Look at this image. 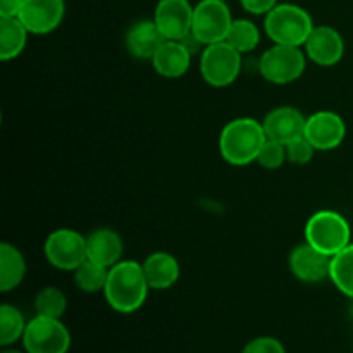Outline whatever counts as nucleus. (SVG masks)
<instances>
[{"mask_svg": "<svg viewBox=\"0 0 353 353\" xmlns=\"http://www.w3.org/2000/svg\"><path fill=\"white\" fill-rule=\"evenodd\" d=\"M148 290L143 265L134 261H121L109 269L103 295L116 312L131 314L143 305Z\"/></svg>", "mask_w": 353, "mask_h": 353, "instance_id": "nucleus-1", "label": "nucleus"}, {"mask_svg": "<svg viewBox=\"0 0 353 353\" xmlns=\"http://www.w3.org/2000/svg\"><path fill=\"white\" fill-rule=\"evenodd\" d=\"M268 141L264 126L250 117H240L224 126L219 138V150L231 165H247L257 161Z\"/></svg>", "mask_w": 353, "mask_h": 353, "instance_id": "nucleus-2", "label": "nucleus"}, {"mask_svg": "<svg viewBox=\"0 0 353 353\" xmlns=\"http://www.w3.org/2000/svg\"><path fill=\"white\" fill-rule=\"evenodd\" d=\"M265 33L274 43L300 47L305 45L307 38L314 30L312 17L305 9L293 3L276 6L269 14H265Z\"/></svg>", "mask_w": 353, "mask_h": 353, "instance_id": "nucleus-3", "label": "nucleus"}, {"mask_svg": "<svg viewBox=\"0 0 353 353\" xmlns=\"http://www.w3.org/2000/svg\"><path fill=\"white\" fill-rule=\"evenodd\" d=\"M305 240L323 254L334 257L350 245V224L341 214L321 210L307 221Z\"/></svg>", "mask_w": 353, "mask_h": 353, "instance_id": "nucleus-4", "label": "nucleus"}, {"mask_svg": "<svg viewBox=\"0 0 353 353\" xmlns=\"http://www.w3.org/2000/svg\"><path fill=\"white\" fill-rule=\"evenodd\" d=\"M21 341L26 353H68L71 333L61 319L37 316L28 323Z\"/></svg>", "mask_w": 353, "mask_h": 353, "instance_id": "nucleus-5", "label": "nucleus"}, {"mask_svg": "<svg viewBox=\"0 0 353 353\" xmlns=\"http://www.w3.org/2000/svg\"><path fill=\"white\" fill-rule=\"evenodd\" d=\"M241 69V52L224 41L207 45L200 59V72L209 85L216 88L231 85Z\"/></svg>", "mask_w": 353, "mask_h": 353, "instance_id": "nucleus-6", "label": "nucleus"}, {"mask_svg": "<svg viewBox=\"0 0 353 353\" xmlns=\"http://www.w3.org/2000/svg\"><path fill=\"white\" fill-rule=\"evenodd\" d=\"M231 24L233 17L223 0H202L193 10L192 34L207 47L226 40Z\"/></svg>", "mask_w": 353, "mask_h": 353, "instance_id": "nucleus-7", "label": "nucleus"}, {"mask_svg": "<svg viewBox=\"0 0 353 353\" xmlns=\"http://www.w3.org/2000/svg\"><path fill=\"white\" fill-rule=\"evenodd\" d=\"M259 71L269 83L288 85L299 79L305 71V55L300 47L276 43L274 47L264 52Z\"/></svg>", "mask_w": 353, "mask_h": 353, "instance_id": "nucleus-8", "label": "nucleus"}, {"mask_svg": "<svg viewBox=\"0 0 353 353\" xmlns=\"http://www.w3.org/2000/svg\"><path fill=\"white\" fill-rule=\"evenodd\" d=\"M45 255L54 268L76 271L88 259L86 238L74 230H57L45 241Z\"/></svg>", "mask_w": 353, "mask_h": 353, "instance_id": "nucleus-9", "label": "nucleus"}, {"mask_svg": "<svg viewBox=\"0 0 353 353\" xmlns=\"http://www.w3.org/2000/svg\"><path fill=\"white\" fill-rule=\"evenodd\" d=\"M193 10L188 0H161L155 7L154 21L165 40L183 41L192 34Z\"/></svg>", "mask_w": 353, "mask_h": 353, "instance_id": "nucleus-10", "label": "nucleus"}, {"mask_svg": "<svg viewBox=\"0 0 353 353\" xmlns=\"http://www.w3.org/2000/svg\"><path fill=\"white\" fill-rule=\"evenodd\" d=\"M345 134H347V126L338 114L321 110L307 117L303 137L314 145L316 150H333L341 145Z\"/></svg>", "mask_w": 353, "mask_h": 353, "instance_id": "nucleus-11", "label": "nucleus"}, {"mask_svg": "<svg viewBox=\"0 0 353 353\" xmlns=\"http://www.w3.org/2000/svg\"><path fill=\"white\" fill-rule=\"evenodd\" d=\"M17 17L30 33H50L64 17V0H24Z\"/></svg>", "mask_w": 353, "mask_h": 353, "instance_id": "nucleus-12", "label": "nucleus"}, {"mask_svg": "<svg viewBox=\"0 0 353 353\" xmlns=\"http://www.w3.org/2000/svg\"><path fill=\"white\" fill-rule=\"evenodd\" d=\"M331 259L333 257L323 254L305 241L303 245L293 248L290 254V268L300 281L321 283L323 279L330 278Z\"/></svg>", "mask_w": 353, "mask_h": 353, "instance_id": "nucleus-13", "label": "nucleus"}, {"mask_svg": "<svg viewBox=\"0 0 353 353\" xmlns=\"http://www.w3.org/2000/svg\"><path fill=\"white\" fill-rule=\"evenodd\" d=\"M307 117L295 107H278L271 110L262 121L265 134L269 140L279 141L283 145H288L290 141L303 137L305 133Z\"/></svg>", "mask_w": 353, "mask_h": 353, "instance_id": "nucleus-14", "label": "nucleus"}, {"mask_svg": "<svg viewBox=\"0 0 353 353\" xmlns=\"http://www.w3.org/2000/svg\"><path fill=\"white\" fill-rule=\"evenodd\" d=\"M305 52L316 64L330 68L338 64L345 54L341 34L331 26H314L305 41Z\"/></svg>", "mask_w": 353, "mask_h": 353, "instance_id": "nucleus-15", "label": "nucleus"}, {"mask_svg": "<svg viewBox=\"0 0 353 353\" xmlns=\"http://www.w3.org/2000/svg\"><path fill=\"white\" fill-rule=\"evenodd\" d=\"M152 64L164 78H181L192 64V50L185 41L165 40L152 57Z\"/></svg>", "mask_w": 353, "mask_h": 353, "instance_id": "nucleus-16", "label": "nucleus"}, {"mask_svg": "<svg viewBox=\"0 0 353 353\" xmlns=\"http://www.w3.org/2000/svg\"><path fill=\"white\" fill-rule=\"evenodd\" d=\"M164 41L165 37L154 19L138 21L126 33L128 50L137 59H152Z\"/></svg>", "mask_w": 353, "mask_h": 353, "instance_id": "nucleus-17", "label": "nucleus"}, {"mask_svg": "<svg viewBox=\"0 0 353 353\" xmlns=\"http://www.w3.org/2000/svg\"><path fill=\"white\" fill-rule=\"evenodd\" d=\"M123 240L119 234L112 230H97L86 238V255L90 261L103 265V268H112L123 257Z\"/></svg>", "mask_w": 353, "mask_h": 353, "instance_id": "nucleus-18", "label": "nucleus"}, {"mask_svg": "<svg viewBox=\"0 0 353 353\" xmlns=\"http://www.w3.org/2000/svg\"><path fill=\"white\" fill-rule=\"evenodd\" d=\"M143 272L152 290H168L179 279V264L171 254L157 252L143 262Z\"/></svg>", "mask_w": 353, "mask_h": 353, "instance_id": "nucleus-19", "label": "nucleus"}, {"mask_svg": "<svg viewBox=\"0 0 353 353\" xmlns=\"http://www.w3.org/2000/svg\"><path fill=\"white\" fill-rule=\"evenodd\" d=\"M26 274V261L14 245H0V292L17 288Z\"/></svg>", "mask_w": 353, "mask_h": 353, "instance_id": "nucleus-20", "label": "nucleus"}, {"mask_svg": "<svg viewBox=\"0 0 353 353\" xmlns=\"http://www.w3.org/2000/svg\"><path fill=\"white\" fill-rule=\"evenodd\" d=\"M28 33L19 17H0V59H16L26 47Z\"/></svg>", "mask_w": 353, "mask_h": 353, "instance_id": "nucleus-21", "label": "nucleus"}, {"mask_svg": "<svg viewBox=\"0 0 353 353\" xmlns=\"http://www.w3.org/2000/svg\"><path fill=\"white\" fill-rule=\"evenodd\" d=\"M330 278L343 295L353 300V243L331 259Z\"/></svg>", "mask_w": 353, "mask_h": 353, "instance_id": "nucleus-22", "label": "nucleus"}, {"mask_svg": "<svg viewBox=\"0 0 353 353\" xmlns=\"http://www.w3.org/2000/svg\"><path fill=\"white\" fill-rule=\"evenodd\" d=\"M26 326L28 324L19 309L7 303L0 307V345L3 348L10 347L17 340H23Z\"/></svg>", "mask_w": 353, "mask_h": 353, "instance_id": "nucleus-23", "label": "nucleus"}, {"mask_svg": "<svg viewBox=\"0 0 353 353\" xmlns=\"http://www.w3.org/2000/svg\"><path fill=\"white\" fill-rule=\"evenodd\" d=\"M107 278H109V268H103V265L97 264L90 259H86L74 271L76 286L86 293L103 292Z\"/></svg>", "mask_w": 353, "mask_h": 353, "instance_id": "nucleus-24", "label": "nucleus"}, {"mask_svg": "<svg viewBox=\"0 0 353 353\" xmlns=\"http://www.w3.org/2000/svg\"><path fill=\"white\" fill-rule=\"evenodd\" d=\"M226 41L233 45L238 52H250L261 41V31L252 21L248 19H233L230 31H228Z\"/></svg>", "mask_w": 353, "mask_h": 353, "instance_id": "nucleus-25", "label": "nucleus"}, {"mask_svg": "<svg viewBox=\"0 0 353 353\" xmlns=\"http://www.w3.org/2000/svg\"><path fill=\"white\" fill-rule=\"evenodd\" d=\"M65 309H68L65 295L59 288H54V286H47L41 292H38L37 299H34L37 316L61 319L65 314Z\"/></svg>", "mask_w": 353, "mask_h": 353, "instance_id": "nucleus-26", "label": "nucleus"}, {"mask_svg": "<svg viewBox=\"0 0 353 353\" xmlns=\"http://www.w3.org/2000/svg\"><path fill=\"white\" fill-rule=\"evenodd\" d=\"M285 161H288L286 159V145L268 138L257 157L259 164L265 169H278L285 164Z\"/></svg>", "mask_w": 353, "mask_h": 353, "instance_id": "nucleus-27", "label": "nucleus"}, {"mask_svg": "<svg viewBox=\"0 0 353 353\" xmlns=\"http://www.w3.org/2000/svg\"><path fill=\"white\" fill-rule=\"evenodd\" d=\"M314 150H316L314 145L310 143L305 137H300L286 145V159H288V162H292V164L305 165L312 161Z\"/></svg>", "mask_w": 353, "mask_h": 353, "instance_id": "nucleus-28", "label": "nucleus"}, {"mask_svg": "<svg viewBox=\"0 0 353 353\" xmlns=\"http://www.w3.org/2000/svg\"><path fill=\"white\" fill-rule=\"evenodd\" d=\"M241 353H286L285 347L279 340L272 336H259L248 341Z\"/></svg>", "mask_w": 353, "mask_h": 353, "instance_id": "nucleus-29", "label": "nucleus"}, {"mask_svg": "<svg viewBox=\"0 0 353 353\" xmlns=\"http://www.w3.org/2000/svg\"><path fill=\"white\" fill-rule=\"evenodd\" d=\"M241 6L245 10H248L250 14H269L276 6H278V0H240Z\"/></svg>", "mask_w": 353, "mask_h": 353, "instance_id": "nucleus-30", "label": "nucleus"}, {"mask_svg": "<svg viewBox=\"0 0 353 353\" xmlns=\"http://www.w3.org/2000/svg\"><path fill=\"white\" fill-rule=\"evenodd\" d=\"M24 0H0V17H17Z\"/></svg>", "mask_w": 353, "mask_h": 353, "instance_id": "nucleus-31", "label": "nucleus"}, {"mask_svg": "<svg viewBox=\"0 0 353 353\" xmlns=\"http://www.w3.org/2000/svg\"><path fill=\"white\" fill-rule=\"evenodd\" d=\"M2 353H26V352H21V350H14V348H3Z\"/></svg>", "mask_w": 353, "mask_h": 353, "instance_id": "nucleus-32", "label": "nucleus"}]
</instances>
